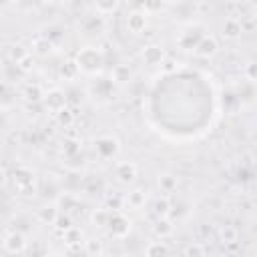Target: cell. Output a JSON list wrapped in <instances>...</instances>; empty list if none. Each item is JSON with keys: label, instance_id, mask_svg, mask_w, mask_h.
<instances>
[{"label": "cell", "instance_id": "22", "mask_svg": "<svg viewBox=\"0 0 257 257\" xmlns=\"http://www.w3.org/2000/svg\"><path fill=\"white\" fill-rule=\"evenodd\" d=\"M153 211H155L157 219L167 217V215H169V211H171V201H169L167 197H159V199L155 201V205H153Z\"/></svg>", "mask_w": 257, "mask_h": 257}, {"label": "cell", "instance_id": "2", "mask_svg": "<svg viewBox=\"0 0 257 257\" xmlns=\"http://www.w3.org/2000/svg\"><path fill=\"white\" fill-rule=\"evenodd\" d=\"M203 36H205L203 28H201L199 24H193V26L185 28V30L179 34L177 42H179V46H181L183 50H195V48H197V44L203 40Z\"/></svg>", "mask_w": 257, "mask_h": 257}, {"label": "cell", "instance_id": "30", "mask_svg": "<svg viewBox=\"0 0 257 257\" xmlns=\"http://www.w3.org/2000/svg\"><path fill=\"white\" fill-rule=\"evenodd\" d=\"M34 62H36V60H34V56H32V54H26V56L18 62V68H20L22 72H30V70L34 68Z\"/></svg>", "mask_w": 257, "mask_h": 257}, {"label": "cell", "instance_id": "27", "mask_svg": "<svg viewBox=\"0 0 257 257\" xmlns=\"http://www.w3.org/2000/svg\"><path fill=\"white\" fill-rule=\"evenodd\" d=\"M62 239L68 243V245H76L80 239H82V233H80V229H76V227H72V229H68L64 235H62Z\"/></svg>", "mask_w": 257, "mask_h": 257}, {"label": "cell", "instance_id": "20", "mask_svg": "<svg viewBox=\"0 0 257 257\" xmlns=\"http://www.w3.org/2000/svg\"><path fill=\"white\" fill-rule=\"evenodd\" d=\"M159 187H161L163 193H173L177 189V177L171 175V173H163L159 177Z\"/></svg>", "mask_w": 257, "mask_h": 257}, {"label": "cell", "instance_id": "16", "mask_svg": "<svg viewBox=\"0 0 257 257\" xmlns=\"http://www.w3.org/2000/svg\"><path fill=\"white\" fill-rule=\"evenodd\" d=\"M145 257H169V247L165 241H153L145 249Z\"/></svg>", "mask_w": 257, "mask_h": 257}, {"label": "cell", "instance_id": "26", "mask_svg": "<svg viewBox=\"0 0 257 257\" xmlns=\"http://www.w3.org/2000/svg\"><path fill=\"white\" fill-rule=\"evenodd\" d=\"M185 257H207V255H205L203 245H199V243H189V245L185 247Z\"/></svg>", "mask_w": 257, "mask_h": 257}, {"label": "cell", "instance_id": "29", "mask_svg": "<svg viewBox=\"0 0 257 257\" xmlns=\"http://www.w3.org/2000/svg\"><path fill=\"white\" fill-rule=\"evenodd\" d=\"M116 8H118L116 2H96V12H98L100 16H104L106 12H114Z\"/></svg>", "mask_w": 257, "mask_h": 257}, {"label": "cell", "instance_id": "24", "mask_svg": "<svg viewBox=\"0 0 257 257\" xmlns=\"http://www.w3.org/2000/svg\"><path fill=\"white\" fill-rule=\"evenodd\" d=\"M28 52H26V48L22 46V44H12L10 48H8V56H10V60H16V64L26 56Z\"/></svg>", "mask_w": 257, "mask_h": 257}, {"label": "cell", "instance_id": "3", "mask_svg": "<svg viewBox=\"0 0 257 257\" xmlns=\"http://www.w3.org/2000/svg\"><path fill=\"white\" fill-rule=\"evenodd\" d=\"M118 141L110 135H102L94 141V153L100 157V159H112L116 153H118Z\"/></svg>", "mask_w": 257, "mask_h": 257}, {"label": "cell", "instance_id": "11", "mask_svg": "<svg viewBox=\"0 0 257 257\" xmlns=\"http://www.w3.org/2000/svg\"><path fill=\"white\" fill-rule=\"evenodd\" d=\"M241 32H243V22H241L239 18H235V16L225 18V22H223V26H221V34H223V38H227V40H235V38L241 36Z\"/></svg>", "mask_w": 257, "mask_h": 257}, {"label": "cell", "instance_id": "23", "mask_svg": "<svg viewBox=\"0 0 257 257\" xmlns=\"http://www.w3.org/2000/svg\"><path fill=\"white\" fill-rule=\"evenodd\" d=\"M34 48H36V52L46 54V52L52 50V40H50L48 36H36V38H34Z\"/></svg>", "mask_w": 257, "mask_h": 257}, {"label": "cell", "instance_id": "13", "mask_svg": "<svg viewBox=\"0 0 257 257\" xmlns=\"http://www.w3.org/2000/svg\"><path fill=\"white\" fill-rule=\"evenodd\" d=\"M58 215H60V211H58V207H54V205H44V207H40L38 213H36L38 221L44 223V225H54L56 219H58Z\"/></svg>", "mask_w": 257, "mask_h": 257}, {"label": "cell", "instance_id": "21", "mask_svg": "<svg viewBox=\"0 0 257 257\" xmlns=\"http://www.w3.org/2000/svg\"><path fill=\"white\" fill-rule=\"evenodd\" d=\"M108 219H110V213L106 209H94L90 213V223L96 225V227H106L108 225Z\"/></svg>", "mask_w": 257, "mask_h": 257}, {"label": "cell", "instance_id": "7", "mask_svg": "<svg viewBox=\"0 0 257 257\" xmlns=\"http://www.w3.org/2000/svg\"><path fill=\"white\" fill-rule=\"evenodd\" d=\"M12 181H14V185H16V189H18V191H28V189L32 187L34 173H32L28 167L20 165V167H16V169H14V173H12Z\"/></svg>", "mask_w": 257, "mask_h": 257}, {"label": "cell", "instance_id": "12", "mask_svg": "<svg viewBox=\"0 0 257 257\" xmlns=\"http://www.w3.org/2000/svg\"><path fill=\"white\" fill-rule=\"evenodd\" d=\"M217 50H219V42H217V38H215V36H211V34H205V36H203V40L197 44L195 54H197V56H201V58H209V56L217 54Z\"/></svg>", "mask_w": 257, "mask_h": 257}, {"label": "cell", "instance_id": "17", "mask_svg": "<svg viewBox=\"0 0 257 257\" xmlns=\"http://www.w3.org/2000/svg\"><path fill=\"white\" fill-rule=\"evenodd\" d=\"M124 201H126L128 207H133V209H141V207L145 205V201H147V193H145L143 189H133V191L124 197Z\"/></svg>", "mask_w": 257, "mask_h": 257}, {"label": "cell", "instance_id": "14", "mask_svg": "<svg viewBox=\"0 0 257 257\" xmlns=\"http://www.w3.org/2000/svg\"><path fill=\"white\" fill-rule=\"evenodd\" d=\"M80 72V66L76 64V60H64L58 68V76L64 78V80H74Z\"/></svg>", "mask_w": 257, "mask_h": 257}, {"label": "cell", "instance_id": "37", "mask_svg": "<svg viewBox=\"0 0 257 257\" xmlns=\"http://www.w3.org/2000/svg\"><path fill=\"white\" fill-rule=\"evenodd\" d=\"M253 20H257V4H253Z\"/></svg>", "mask_w": 257, "mask_h": 257}, {"label": "cell", "instance_id": "35", "mask_svg": "<svg viewBox=\"0 0 257 257\" xmlns=\"http://www.w3.org/2000/svg\"><path fill=\"white\" fill-rule=\"evenodd\" d=\"M72 205H74V197H70V195L60 197V207H64V211H70Z\"/></svg>", "mask_w": 257, "mask_h": 257}, {"label": "cell", "instance_id": "4", "mask_svg": "<svg viewBox=\"0 0 257 257\" xmlns=\"http://www.w3.org/2000/svg\"><path fill=\"white\" fill-rule=\"evenodd\" d=\"M108 231H110V235L112 237H118V239H122V237H126L128 235V231H131V221L120 213V211H114V213H110V219H108Z\"/></svg>", "mask_w": 257, "mask_h": 257}, {"label": "cell", "instance_id": "6", "mask_svg": "<svg viewBox=\"0 0 257 257\" xmlns=\"http://www.w3.org/2000/svg\"><path fill=\"white\" fill-rule=\"evenodd\" d=\"M143 60L145 64L149 66H159L167 60V54H165V48L161 44H147L143 48Z\"/></svg>", "mask_w": 257, "mask_h": 257}, {"label": "cell", "instance_id": "19", "mask_svg": "<svg viewBox=\"0 0 257 257\" xmlns=\"http://www.w3.org/2000/svg\"><path fill=\"white\" fill-rule=\"evenodd\" d=\"M153 231H155V235H159V237H167V235L173 233V223H171L167 217H161V219L155 221Z\"/></svg>", "mask_w": 257, "mask_h": 257}, {"label": "cell", "instance_id": "8", "mask_svg": "<svg viewBox=\"0 0 257 257\" xmlns=\"http://www.w3.org/2000/svg\"><path fill=\"white\" fill-rule=\"evenodd\" d=\"M2 245H4V249L8 253L16 255V253H22L26 249V239H24V235L20 231H10V233L4 235V243Z\"/></svg>", "mask_w": 257, "mask_h": 257}, {"label": "cell", "instance_id": "18", "mask_svg": "<svg viewBox=\"0 0 257 257\" xmlns=\"http://www.w3.org/2000/svg\"><path fill=\"white\" fill-rule=\"evenodd\" d=\"M131 76H133V70L128 64H116L112 68V80H116V82H128Z\"/></svg>", "mask_w": 257, "mask_h": 257}, {"label": "cell", "instance_id": "1", "mask_svg": "<svg viewBox=\"0 0 257 257\" xmlns=\"http://www.w3.org/2000/svg\"><path fill=\"white\" fill-rule=\"evenodd\" d=\"M104 62V56L100 50H96L94 46H84L78 50L76 54V64L80 66V70L84 72H96Z\"/></svg>", "mask_w": 257, "mask_h": 257}, {"label": "cell", "instance_id": "25", "mask_svg": "<svg viewBox=\"0 0 257 257\" xmlns=\"http://www.w3.org/2000/svg\"><path fill=\"white\" fill-rule=\"evenodd\" d=\"M24 94H26V98H28V100L38 102V100H42V98H44V94H46V92H42V88H40L38 84H32V86H28V88H26V92H24Z\"/></svg>", "mask_w": 257, "mask_h": 257}, {"label": "cell", "instance_id": "38", "mask_svg": "<svg viewBox=\"0 0 257 257\" xmlns=\"http://www.w3.org/2000/svg\"><path fill=\"white\" fill-rule=\"evenodd\" d=\"M96 257H108V255H106V253H100V255H96Z\"/></svg>", "mask_w": 257, "mask_h": 257}, {"label": "cell", "instance_id": "31", "mask_svg": "<svg viewBox=\"0 0 257 257\" xmlns=\"http://www.w3.org/2000/svg\"><path fill=\"white\" fill-rule=\"evenodd\" d=\"M245 76L253 82H257V60H251L245 64Z\"/></svg>", "mask_w": 257, "mask_h": 257}, {"label": "cell", "instance_id": "33", "mask_svg": "<svg viewBox=\"0 0 257 257\" xmlns=\"http://www.w3.org/2000/svg\"><path fill=\"white\" fill-rule=\"evenodd\" d=\"M86 251H88L90 257H96V255L102 253V247H100L98 241H88V243H86Z\"/></svg>", "mask_w": 257, "mask_h": 257}, {"label": "cell", "instance_id": "9", "mask_svg": "<svg viewBox=\"0 0 257 257\" xmlns=\"http://www.w3.org/2000/svg\"><path fill=\"white\" fill-rule=\"evenodd\" d=\"M126 28L133 34H141L147 28V12L145 10H131L126 14Z\"/></svg>", "mask_w": 257, "mask_h": 257}, {"label": "cell", "instance_id": "39", "mask_svg": "<svg viewBox=\"0 0 257 257\" xmlns=\"http://www.w3.org/2000/svg\"><path fill=\"white\" fill-rule=\"evenodd\" d=\"M225 257H235V255H225Z\"/></svg>", "mask_w": 257, "mask_h": 257}, {"label": "cell", "instance_id": "5", "mask_svg": "<svg viewBox=\"0 0 257 257\" xmlns=\"http://www.w3.org/2000/svg\"><path fill=\"white\" fill-rule=\"evenodd\" d=\"M42 102H44V106H46L50 112L58 114L60 110L66 108V94H64L60 88H52V90H48V92L44 94Z\"/></svg>", "mask_w": 257, "mask_h": 257}, {"label": "cell", "instance_id": "36", "mask_svg": "<svg viewBox=\"0 0 257 257\" xmlns=\"http://www.w3.org/2000/svg\"><path fill=\"white\" fill-rule=\"evenodd\" d=\"M175 68H177V62H175V60H171V58H167V60L163 62V70H165V72H173Z\"/></svg>", "mask_w": 257, "mask_h": 257}, {"label": "cell", "instance_id": "10", "mask_svg": "<svg viewBox=\"0 0 257 257\" xmlns=\"http://www.w3.org/2000/svg\"><path fill=\"white\" fill-rule=\"evenodd\" d=\"M137 175H139V169H137V165H135V163H131V161L118 163V165H116V169H114V177H116L120 183H124V185L133 183V181L137 179Z\"/></svg>", "mask_w": 257, "mask_h": 257}, {"label": "cell", "instance_id": "34", "mask_svg": "<svg viewBox=\"0 0 257 257\" xmlns=\"http://www.w3.org/2000/svg\"><path fill=\"white\" fill-rule=\"evenodd\" d=\"M64 151H66V155H76V153L80 151V145H78L76 141H66Z\"/></svg>", "mask_w": 257, "mask_h": 257}, {"label": "cell", "instance_id": "15", "mask_svg": "<svg viewBox=\"0 0 257 257\" xmlns=\"http://www.w3.org/2000/svg\"><path fill=\"white\" fill-rule=\"evenodd\" d=\"M219 239H221V243H225V245H235V243L239 241V231H237V227H233V225H223V227L219 229Z\"/></svg>", "mask_w": 257, "mask_h": 257}, {"label": "cell", "instance_id": "32", "mask_svg": "<svg viewBox=\"0 0 257 257\" xmlns=\"http://www.w3.org/2000/svg\"><path fill=\"white\" fill-rule=\"evenodd\" d=\"M56 118H58V122L60 124H64V126H68L70 122H72V118H74V114L68 110V108H64V110H60L58 114H56Z\"/></svg>", "mask_w": 257, "mask_h": 257}, {"label": "cell", "instance_id": "28", "mask_svg": "<svg viewBox=\"0 0 257 257\" xmlns=\"http://www.w3.org/2000/svg\"><path fill=\"white\" fill-rule=\"evenodd\" d=\"M54 227L64 235L68 229H72V221H70V217H68V215H58V219H56Z\"/></svg>", "mask_w": 257, "mask_h": 257}]
</instances>
